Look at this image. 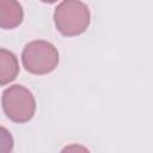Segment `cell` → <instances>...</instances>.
Returning a JSON list of instances; mask_svg holds the SVG:
<instances>
[{"mask_svg":"<svg viewBox=\"0 0 153 153\" xmlns=\"http://www.w3.org/2000/svg\"><path fill=\"white\" fill-rule=\"evenodd\" d=\"M90 10L80 0H63L54 12V22L57 31L67 37L78 36L90 25Z\"/></svg>","mask_w":153,"mask_h":153,"instance_id":"6da1fadb","label":"cell"},{"mask_svg":"<svg viewBox=\"0 0 153 153\" xmlns=\"http://www.w3.org/2000/svg\"><path fill=\"white\" fill-rule=\"evenodd\" d=\"M22 61L29 73L48 74L57 67L59 51L47 41H32L25 45L22 53Z\"/></svg>","mask_w":153,"mask_h":153,"instance_id":"7a4b0ae2","label":"cell"},{"mask_svg":"<svg viewBox=\"0 0 153 153\" xmlns=\"http://www.w3.org/2000/svg\"><path fill=\"white\" fill-rule=\"evenodd\" d=\"M5 115L16 123L30 121L36 111V102L32 93L22 85H13L6 88L1 97Z\"/></svg>","mask_w":153,"mask_h":153,"instance_id":"3957f363","label":"cell"},{"mask_svg":"<svg viewBox=\"0 0 153 153\" xmlns=\"http://www.w3.org/2000/svg\"><path fill=\"white\" fill-rule=\"evenodd\" d=\"M23 7L17 0H0V27L14 29L23 22Z\"/></svg>","mask_w":153,"mask_h":153,"instance_id":"277c9868","label":"cell"},{"mask_svg":"<svg viewBox=\"0 0 153 153\" xmlns=\"http://www.w3.org/2000/svg\"><path fill=\"white\" fill-rule=\"evenodd\" d=\"M19 73V65L16 55L0 48V86L7 85L13 81Z\"/></svg>","mask_w":153,"mask_h":153,"instance_id":"5b68a950","label":"cell"},{"mask_svg":"<svg viewBox=\"0 0 153 153\" xmlns=\"http://www.w3.org/2000/svg\"><path fill=\"white\" fill-rule=\"evenodd\" d=\"M13 149V137L11 133L0 126V152H11Z\"/></svg>","mask_w":153,"mask_h":153,"instance_id":"8992f818","label":"cell"},{"mask_svg":"<svg viewBox=\"0 0 153 153\" xmlns=\"http://www.w3.org/2000/svg\"><path fill=\"white\" fill-rule=\"evenodd\" d=\"M42 2H48V4H53V2H55V1H57V0H41Z\"/></svg>","mask_w":153,"mask_h":153,"instance_id":"52a82bcc","label":"cell"}]
</instances>
